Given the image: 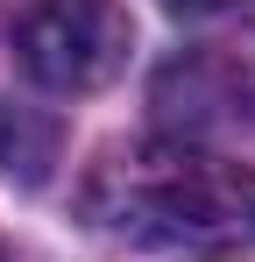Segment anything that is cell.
I'll use <instances>...</instances> for the list:
<instances>
[{
    "mask_svg": "<svg viewBox=\"0 0 255 262\" xmlns=\"http://www.w3.org/2000/svg\"><path fill=\"white\" fill-rule=\"evenodd\" d=\"M170 14H220V7H234V0H163Z\"/></svg>",
    "mask_w": 255,
    "mask_h": 262,
    "instance_id": "cell-3",
    "label": "cell"
},
{
    "mask_svg": "<svg viewBox=\"0 0 255 262\" xmlns=\"http://www.w3.org/2000/svg\"><path fill=\"white\" fill-rule=\"evenodd\" d=\"M128 7L121 0H22L7 14V50L42 92H99L128 64Z\"/></svg>",
    "mask_w": 255,
    "mask_h": 262,
    "instance_id": "cell-2",
    "label": "cell"
},
{
    "mask_svg": "<svg viewBox=\"0 0 255 262\" xmlns=\"http://www.w3.org/2000/svg\"><path fill=\"white\" fill-rule=\"evenodd\" d=\"M85 213L142 248H234L255 241V170L206 149H121L85 177Z\"/></svg>",
    "mask_w": 255,
    "mask_h": 262,
    "instance_id": "cell-1",
    "label": "cell"
}]
</instances>
